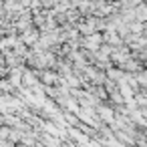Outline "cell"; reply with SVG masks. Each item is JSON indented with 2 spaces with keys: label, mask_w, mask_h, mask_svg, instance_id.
Returning <instances> with one entry per match:
<instances>
[{
  "label": "cell",
  "mask_w": 147,
  "mask_h": 147,
  "mask_svg": "<svg viewBox=\"0 0 147 147\" xmlns=\"http://www.w3.org/2000/svg\"><path fill=\"white\" fill-rule=\"evenodd\" d=\"M105 42V36H103V32L101 30H97V32H93V34H87V36H83V49L85 51H91V53H97L99 49H101V45Z\"/></svg>",
  "instance_id": "obj_1"
},
{
  "label": "cell",
  "mask_w": 147,
  "mask_h": 147,
  "mask_svg": "<svg viewBox=\"0 0 147 147\" xmlns=\"http://www.w3.org/2000/svg\"><path fill=\"white\" fill-rule=\"evenodd\" d=\"M40 36H42V30H40V28H38L36 24L20 32V40H22L24 45H28V47H32V45H36V42L40 40Z\"/></svg>",
  "instance_id": "obj_2"
},
{
  "label": "cell",
  "mask_w": 147,
  "mask_h": 147,
  "mask_svg": "<svg viewBox=\"0 0 147 147\" xmlns=\"http://www.w3.org/2000/svg\"><path fill=\"white\" fill-rule=\"evenodd\" d=\"M135 16H137V20H141V22H147V2H141V4L135 8Z\"/></svg>",
  "instance_id": "obj_3"
},
{
  "label": "cell",
  "mask_w": 147,
  "mask_h": 147,
  "mask_svg": "<svg viewBox=\"0 0 147 147\" xmlns=\"http://www.w3.org/2000/svg\"><path fill=\"white\" fill-rule=\"evenodd\" d=\"M135 77H137L141 89H147V69H141L139 73H135Z\"/></svg>",
  "instance_id": "obj_4"
},
{
  "label": "cell",
  "mask_w": 147,
  "mask_h": 147,
  "mask_svg": "<svg viewBox=\"0 0 147 147\" xmlns=\"http://www.w3.org/2000/svg\"><path fill=\"white\" fill-rule=\"evenodd\" d=\"M107 2H119L121 4V0H107Z\"/></svg>",
  "instance_id": "obj_5"
},
{
  "label": "cell",
  "mask_w": 147,
  "mask_h": 147,
  "mask_svg": "<svg viewBox=\"0 0 147 147\" xmlns=\"http://www.w3.org/2000/svg\"><path fill=\"white\" fill-rule=\"evenodd\" d=\"M145 69H147V61H145Z\"/></svg>",
  "instance_id": "obj_6"
}]
</instances>
